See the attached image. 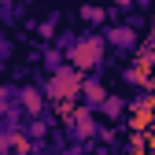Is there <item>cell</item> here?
Wrapping results in <instances>:
<instances>
[{
	"label": "cell",
	"instance_id": "52a82bcc",
	"mask_svg": "<svg viewBox=\"0 0 155 155\" xmlns=\"http://www.w3.org/2000/svg\"><path fill=\"white\" fill-rule=\"evenodd\" d=\"M74 129H78V133H85V137L92 133V118H89V111H85V107L74 114Z\"/></svg>",
	"mask_w": 155,
	"mask_h": 155
},
{
	"label": "cell",
	"instance_id": "3957f363",
	"mask_svg": "<svg viewBox=\"0 0 155 155\" xmlns=\"http://www.w3.org/2000/svg\"><path fill=\"white\" fill-rule=\"evenodd\" d=\"M107 45L129 52V48H137V33H133L129 26H111V30H107Z\"/></svg>",
	"mask_w": 155,
	"mask_h": 155
},
{
	"label": "cell",
	"instance_id": "5b68a950",
	"mask_svg": "<svg viewBox=\"0 0 155 155\" xmlns=\"http://www.w3.org/2000/svg\"><path fill=\"white\" fill-rule=\"evenodd\" d=\"M81 18H85L89 26H100L104 18H107V11H104V8H96V4H85V8H81Z\"/></svg>",
	"mask_w": 155,
	"mask_h": 155
},
{
	"label": "cell",
	"instance_id": "30bf717a",
	"mask_svg": "<svg viewBox=\"0 0 155 155\" xmlns=\"http://www.w3.org/2000/svg\"><path fill=\"white\" fill-rule=\"evenodd\" d=\"M8 55H11V45L4 41V37H0V59H8Z\"/></svg>",
	"mask_w": 155,
	"mask_h": 155
},
{
	"label": "cell",
	"instance_id": "8fae6325",
	"mask_svg": "<svg viewBox=\"0 0 155 155\" xmlns=\"http://www.w3.org/2000/svg\"><path fill=\"white\" fill-rule=\"evenodd\" d=\"M114 4H133V0H114Z\"/></svg>",
	"mask_w": 155,
	"mask_h": 155
},
{
	"label": "cell",
	"instance_id": "8992f818",
	"mask_svg": "<svg viewBox=\"0 0 155 155\" xmlns=\"http://www.w3.org/2000/svg\"><path fill=\"white\" fill-rule=\"evenodd\" d=\"M122 107H126V104L118 100V96H107V100L100 104V111L107 114V118H118V114H122Z\"/></svg>",
	"mask_w": 155,
	"mask_h": 155
},
{
	"label": "cell",
	"instance_id": "7a4b0ae2",
	"mask_svg": "<svg viewBox=\"0 0 155 155\" xmlns=\"http://www.w3.org/2000/svg\"><path fill=\"white\" fill-rule=\"evenodd\" d=\"M81 92V78H78V67H59L52 70V81H48V96L52 100H70V96Z\"/></svg>",
	"mask_w": 155,
	"mask_h": 155
},
{
	"label": "cell",
	"instance_id": "277c9868",
	"mask_svg": "<svg viewBox=\"0 0 155 155\" xmlns=\"http://www.w3.org/2000/svg\"><path fill=\"white\" fill-rule=\"evenodd\" d=\"M81 92H85V100H89V107H100L107 96H104V89H100V81H81Z\"/></svg>",
	"mask_w": 155,
	"mask_h": 155
},
{
	"label": "cell",
	"instance_id": "6da1fadb",
	"mask_svg": "<svg viewBox=\"0 0 155 155\" xmlns=\"http://www.w3.org/2000/svg\"><path fill=\"white\" fill-rule=\"evenodd\" d=\"M104 37H78V45L70 48V55H67V59L78 67V70H92V67H100V59H104Z\"/></svg>",
	"mask_w": 155,
	"mask_h": 155
},
{
	"label": "cell",
	"instance_id": "9c48e42d",
	"mask_svg": "<svg viewBox=\"0 0 155 155\" xmlns=\"http://www.w3.org/2000/svg\"><path fill=\"white\" fill-rule=\"evenodd\" d=\"M41 33H45V37H52V33H55V15H52V18H45V22H41Z\"/></svg>",
	"mask_w": 155,
	"mask_h": 155
},
{
	"label": "cell",
	"instance_id": "ba28073f",
	"mask_svg": "<svg viewBox=\"0 0 155 155\" xmlns=\"http://www.w3.org/2000/svg\"><path fill=\"white\" fill-rule=\"evenodd\" d=\"M22 104H26V111H41V92L37 89H22Z\"/></svg>",
	"mask_w": 155,
	"mask_h": 155
}]
</instances>
